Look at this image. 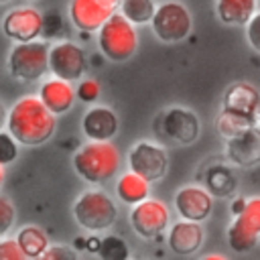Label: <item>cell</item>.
<instances>
[{
	"instance_id": "277c9868",
	"label": "cell",
	"mask_w": 260,
	"mask_h": 260,
	"mask_svg": "<svg viewBox=\"0 0 260 260\" xmlns=\"http://www.w3.org/2000/svg\"><path fill=\"white\" fill-rule=\"evenodd\" d=\"M73 217L85 230H108L118 217V207L112 197H108V193L100 189H89L77 197L73 205Z\"/></svg>"
},
{
	"instance_id": "cb8c5ba5",
	"label": "cell",
	"mask_w": 260,
	"mask_h": 260,
	"mask_svg": "<svg viewBox=\"0 0 260 260\" xmlns=\"http://www.w3.org/2000/svg\"><path fill=\"white\" fill-rule=\"evenodd\" d=\"M250 126H254V122L250 118H244L240 114H234V112H225L221 110L217 120H215V130L219 132V136H223L225 140L246 132Z\"/></svg>"
},
{
	"instance_id": "8d00e7d4",
	"label": "cell",
	"mask_w": 260,
	"mask_h": 260,
	"mask_svg": "<svg viewBox=\"0 0 260 260\" xmlns=\"http://www.w3.org/2000/svg\"><path fill=\"white\" fill-rule=\"evenodd\" d=\"M2 183H4V171H2V167H0V187H2Z\"/></svg>"
},
{
	"instance_id": "74e56055",
	"label": "cell",
	"mask_w": 260,
	"mask_h": 260,
	"mask_svg": "<svg viewBox=\"0 0 260 260\" xmlns=\"http://www.w3.org/2000/svg\"><path fill=\"white\" fill-rule=\"evenodd\" d=\"M110 2H114V4H120V2H122V0H110Z\"/></svg>"
},
{
	"instance_id": "7a4b0ae2",
	"label": "cell",
	"mask_w": 260,
	"mask_h": 260,
	"mask_svg": "<svg viewBox=\"0 0 260 260\" xmlns=\"http://www.w3.org/2000/svg\"><path fill=\"white\" fill-rule=\"evenodd\" d=\"M75 173L93 185L110 181L120 169V152L110 140H89L73 154Z\"/></svg>"
},
{
	"instance_id": "5b68a950",
	"label": "cell",
	"mask_w": 260,
	"mask_h": 260,
	"mask_svg": "<svg viewBox=\"0 0 260 260\" xmlns=\"http://www.w3.org/2000/svg\"><path fill=\"white\" fill-rule=\"evenodd\" d=\"M8 69L10 75L20 81H39L49 71V45L37 39L16 43L8 55Z\"/></svg>"
},
{
	"instance_id": "ba28073f",
	"label": "cell",
	"mask_w": 260,
	"mask_h": 260,
	"mask_svg": "<svg viewBox=\"0 0 260 260\" xmlns=\"http://www.w3.org/2000/svg\"><path fill=\"white\" fill-rule=\"evenodd\" d=\"M128 165H130L132 173H136L142 179H146L148 183H152V181H160L167 175L169 156L162 146L142 140L132 146V150L128 154Z\"/></svg>"
},
{
	"instance_id": "603a6c76",
	"label": "cell",
	"mask_w": 260,
	"mask_h": 260,
	"mask_svg": "<svg viewBox=\"0 0 260 260\" xmlns=\"http://www.w3.org/2000/svg\"><path fill=\"white\" fill-rule=\"evenodd\" d=\"M16 242L28 260H35L37 256H41L49 248V240H47L45 232L37 225H24L22 230H18Z\"/></svg>"
},
{
	"instance_id": "4dcf8cb0",
	"label": "cell",
	"mask_w": 260,
	"mask_h": 260,
	"mask_svg": "<svg viewBox=\"0 0 260 260\" xmlns=\"http://www.w3.org/2000/svg\"><path fill=\"white\" fill-rule=\"evenodd\" d=\"M35 260H77L75 252L67 246H49L41 256H37Z\"/></svg>"
},
{
	"instance_id": "30bf717a",
	"label": "cell",
	"mask_w": 260,
	"mask_h": 260,
	"mask_svg": "<svg viewBox=\"0 0 260 260\" xmlns=\"http://www.w3.org/2000/svg\"><path fill=\"white\" fill-rule=\"evenodd\" d=\"M130 225L136 232V236L144 240L156 238L169 225V209L162 201L146 197L144 201L136 203L130 211Z\"/></svg>"
},
{
	"instance_id": "f1b7e54d",
	"label": "cell",
	"mask_w": 260,
	"mask_h": 260,
	"mask_svg": "<svg viewBox=\"0 0 260 260\" xmlns=\"http://www.w3.org/2000/svg\"><path fill=\"white\" fill-rule=\"evenodd\" d=\"M14 215H16L14 205L6 197H0V238H4L10 232L14 223Z\"/></svg>"
},
{
	"instance_id": "8992f818",
	"label": "cell",
	"mask_w": 260,
	"mask_h": 260,
	"mask_svg": "<svg viewBox=\"0 0 260 260\" xmlns=\"http://www.w3.org/2000/svg\"><path fill=\"white\" fill-rule=\"evenodd\" d=\"M260 242V195L248 197L228 225V244L234 252H250Z\"/></svg>"
},
{
	"instance_id": "484cf974",
	"label": "cell",
	"mask_w": 260,
	"mask_h": 260,
	"mask_svg": "<svg viewBox=\"0 0 260 260\" xmlns=\"http://www.w3.org/2000/svg\"><path fill=\"white\" fill-rule=\"evenodd\" d=\"M95 252L102 260H130V248L120 236H104Z\"/></svg>"
},
{
	"instance_id": "44dd1931",
	"label": "cell",
	"mask_w": 260,
	"mask_h": 260,
	"mask_svg": "<svg viewBox=\"0 0 260 260\" xmlns=\"http://www.w3.org/2000/svg\"><path fill=\"white\" fill-rule=\"evenodd\" d=\"M148 191H150V183L132 171L124 173L116 183V195L126 205H136L144 201L148 197Z\"/></svg>"
},
{
	"instance_id": "7c38bea8",
	"label": "cell",
	"mask_w": 260,
	"mask_h": 260,
	"mask_svg": "<svg viewBox=\"0 0 260 260\" xmlns=\"http://www.w3.org/2000/svg\"><path fill=\"white\" fill-rule=\"evenodd\" d=\"M116 6L110 0H71L69 18L77 30L95 32L116 12Z\"/></svg>"
},
{
	"instance_id": "83f0119b",
	"label": "cell",
	"mask_w": 260,
	"mask_h": 260,
	"mask_svg": "<svg viewBox=\"0 0 260 260\" xmlns=\"http://www.w3.org/2000/svg\"><path fill=\"white\" fill-rule=\"evenodd\" d=\"M0 260H28L16 238H0Z\"/></svg>"
},
{
	"instance_id": "ffe728a7",
	"label": "cell",
	"mask_w": 260,
	"mask_h": 260,
	"mask_svg": "<svg viewBox=\"0 0 260 260\" xmlns=\"http://www.w3.org/2000/svg\"><path fill=\"white\" fill-rule=\"evenodd\" d=\"M258 0H215V12L223 24H246L256 12Z\"/></svg>"
},
{
	"instance_id": "2e32d148",
	"label": "cell",
	"mask_w": 260,
	"mask_h": 260,
	"mask_svg": "<svg viewBox=\"0 0 260 260\" xmlns=\"http://www.w3.org/2000/svg\"><path fill=\"white\" fill-rule=\"evenodd\" d=\"M258 106H260V91L252 83L236 81L225 89L221 110L240 114V116L250 118L254 122V114H256Z\"/></svg>"
},
{
	"instance_id": "7402d4cb",
	"label": "cell",
	"mask_w": 260,
	"mask_h": 260,
	"mask_svg": "<svg viewBox=\"0 0 260 260\" xmlns=\"http://www.w3.org/2000/svg\"><path fill=\"white\" fill-rule=\"evenodd\" d=\"M236 177L228 165H211L205 173V189L211 195L217 197H228L236 191Z\"/></svg>"
},
{
	"instance_id": "4fadbf2b",
	"label": "cell",
	"mask_w": 260,
	"mask_h": 260,
	"mask_svg": "<svg viewBox=\"0 0 260 260\" xmlns=\"http://www.w3.org/2000/svg\"><path fill=\"white\" fill-rule=\"evenodd\" d=\"M160 134L179 144H193L199 138V118L187 108H169L160 114Z\"/></svg>"
},
{
	"instance_id": "ac0fdd59",
	"label": "cell",
	"mask_w": 260,
	"mask_h": 260,
	"mask_svg": "<svg viewBox=\"0 0 260 260\" xmlns=\"http://www.w3.org/2000/svg\"><path fill=\"white\" fill-rule=\"evenodd\" d=\"M203 238H205V234H203V228L199 225V221L181 219V221L171 225L167 242H169V248L175 254L189 256V254H195L201 248Z\"/></svg>"
},
{
	"instance_id": "d590c367",
	"label": "cell",
	"mask_w": 260,
	"mask_h": 260,
	"mask_svg": "<svg viewBox=\"0 0 260 260\" xmlns=\"http://www.w3.org/2000/svg\"><path fill=\"white\" fill-rule=\"evenodd\" d=\"M254 126L260 128V106H258V110H256V114H254Z\"/></svg>"
},
{
	"instance_id": "e0dca14e",
	"label": "cell",
	"mask_w": 260,
	"mask_h": 260,
	"mask_svg": "<svg viewBox=\"0 0 260 260\" xmlns=\"http://www.w3.org/2000/svg\"><path fill=\"white\" fill-rule=\"evenodd\" d=\"M118 116L106 106L89 108L81 118V130L89 140H110L118 132Z\"/></svg>"
},
{
	"instance_id": "d6986e66",
	"label": "cell",
	"mask_w": 260,
	"mask_h": 260,
	"mask_svg": "<svg viewBox=\"0 0 260 260\" xmlns=\"http://www.w3.org/2000/svg\"><path fill=\"white\" fill-rule=\"evenodd\" d=\"M39 100L47 106L49 112L59 116V114H65V112L71 110V106L75 102V91H73L69 81L53 77V79H49V81H45L41 85Z\"/></svg>"
},
{
	"instance_id": "d4e9b609",
	"label": "cell",
	"mask_w": 260,
	"mask_h": 260,
	"mask_svg": "<svg viewBox=\"0 0 260 260\" xmlns=\"http://www.w3.org/2000/svg\"><path fill=\"white\" fill-rule=\"evenodd\" d=\"M156 4L152 0H122L120 14L128 18L132 24H146L154 16Z\"/></svg>"
},
{
	"instance_id": "52a82bcc",
	"label": "cell",
	"mask_w": 260,
	"mask_h": 260,
	"mask_svg": "<svg viewBox=\"0 0 260 260\" xmlns=\"http://www.w3.org/2000/svg\"><path fill=\"white\" fill-rule=\"evenodd\" d=\"M150 26L154 35L165 43H179L189 37L193 18L191 12L177 0H167L156 6L154 16L150 18Z\"/></svg>"
},
{
	"instance_id": "d6a6232c",
	"label": "cell",
	"mask_w": 260,
	"mask_h": 260,
	"mask_svg": "<svg viewBox=\"0 0 260 260\" xmlns=\"http://www.w3.org/2000/svg\"><path fill=\"white\" fill-rule=\"evenodd\" d=\"M59 28H61V18H59L57 12H51V14L43 16V37L53 39V37L59 35Z\"/></svg>"
},
{
	"instance_id": "8fae6325",
	"label": "cell",
	"mask_w": 260,
	"mask_h": 260,
	"mask_svg": "<svg viewBox=\"0 0 260 260\" xmlns=\"http://www.w3.org/2000/svg\"><path fill=\"white\" fill-rule=\"evenodd\" d=\"M2 32L14 43H28L43 35V14L37 8L20 6L2 18Z\"/></svg>"
},
{
	"instance_id": "6da1fadb",
	"label": "cell",
	"mask_w": 260,
	"mask_h": 260,
	"mask_svg": "<svg viewBox=\"0 0 260 260\" xmlns=\"http://www.w3.org/2000/svg\"><path fill=\"white\" fill-rule=\"evenodd\" d=\"M55 114L37 95H22L6 116V128L22 146L45 144L55 134Z\"/></svg>"
},
{
	"instance_id": "9c48e42d",
	"label": "cell",
	"mask_w": 260,
	"mask_h": 260,
	"mask_svg": "<svg viewBox=\"0 0 260 260\" xmlns=\"http://www.w3.org/2000/svg\"><path fill=\"white\" fill-rule=\"evenodd\" d=\"M49 71L53 77L65 81H77L85 73V55L79 45L71 41H61L49 47Z\"/></svg>"
},
{
	"instance_id": "e575fe53",
	"label": "cell",
	"mask_w": 260,
	"mask_h": 260,
	"mask_svg": "<svg viewBox=\"0 0 260 260\" xmlns=\"http://www.w3.org/2000/svg\"><path fill=\"white\" fill-rule=\"evenodd\" d=\"M201 260H228V258L221 256V254H207V256H203Z\"/></svg>"
},
{
	"instance_id": "f35d334b",
	"label": "cell",
	"mask_w": 260,
	"mask_h": 260,
	"mask_svg": "<svg viewBox=\"0 0 260 260\" xmlns=\"http://www.w3.org/2000/svg\"><path fill=\"white\" fill-rule=\"evenodd\" d=\"M2 2H8V0H0V4H2Z\"/></svg>"
},
{
	"instance_id": "9a60e30c",
	"label": "cell",
	"mask_w": 260,
	"mask_h": 260,
	"mask_svg": "<svg viewBox=\"0 0 260 260\" xmlns=\"http://www.w3.org/2000/svg\"><path fill=\"white\" fill-rule=\"evenodd\" d=\"M225 156L232 165L242 169L260 165V128L250 126L246 132L225 140Z\"/></svg>"
},
{
	"instance_id": "f546056e",
	"label": "cell",
	"mask_w": 260,
	"mask_h": 260,
	"mask_svg": "<svg viewBox=\"0 0 260 260\" xmlns=\"http://www.w3.org/2000/svg\"><path fill=\"white\" fill-rule=\"evenodd\" d=\"M246 39L248 45L260 53V12H254L252 18L246 22Z\"/></svg>"
},
{
	"instance_id": "4316f807",
	"label": "cell",
	"mask_w": 260,
	"mask_h": 260,
	"mask_svg": "<svg viewBox=\"0 0 260 260\" xmlns=\"http://www.w3.org/2000/svg\"><path fill=\"white\" fill-rule=\"evenodd\" d=\"M18 156V142L10 132L0 130V167L14 162Z\"/></svg>"
},
{
	"instance_id": "3957f363",
	"label": "cell",
	"mask_w": 260,
	"mask_h": 260,
	"mask_svg": "<svg viewBox=\"0 0 260 260\" xmlns=\"http://www.w3.org/2000/svg\"><path fill=\"white\" fill-rule=\"evenodd\" d=\"M98 47L102 55L114 63L128 61L138 47V35L134 30V24L120 12H114L98 28Z\"/></svg>"
},
{
	"instance_id": "1f68e13d",
	"label": "cell",
	"mask_w": 260,
	"mask_h": 260,
	"mask_svg": "<svg viewBox=\"0 0 260 260\" xmlns=\"http://www.w3.org/2000/svg\"><path fill=\"white\" fill-rule=\"evenodd\" d=\"M98 95H100V83H98L95 79H83V81L79 83V87H77V98H79L81 102L91 104V102L98 100Z\"/></svg>"
},
{
	"instance_id": "836d02e7",
	"label": "cell",
	"mask_w": 260,
	"mask_h": 260,
	"mask_svg": "<svg viewBox=\"0 0 260 260\" xmlns=\"http://www.w3.org/2000/svg\"><path fill=\"white\" fill-rule=\"evenodd\" d=\"M6 116H8V114H6V110H4V106L0 104V130H2L4 126H6Z\"/></svg>"
},
{
	"instance_id": "5bb4252c",
	"label": "cell",
	"mask_w": 260,
	"mask_h": 260,
	"mask_svg": "<svg viewBox=\"0 0 260 260\" xmlns=\"http://www.w3.org/2000/svg\"><path fill=\"white\" fill-rule=\"evenodd\" d=\"M213 207V195L205 187L187 185L175 193V209L179 211L181 219L189 221H203L209 217Z\"/></svg>"
}]
</instances>
